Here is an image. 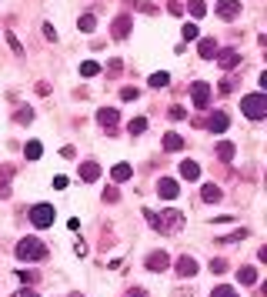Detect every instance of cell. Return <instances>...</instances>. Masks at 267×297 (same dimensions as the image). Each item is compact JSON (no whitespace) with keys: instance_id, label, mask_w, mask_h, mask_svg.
Masks as SVG:
<instances>
[{"instance_id":"12","label":"cell","mask_w":267,"mask_h":297,"mask_svg":"<svg viewBox=\"0 0 267 297\" xmlns=\"http://www.w3.org/2000/svg\"><path fill=\"white\" fill-rule=\"evenodd\" d=\"M177 274H180V277H194V274H197V261H194V257H180V261H177Z\"/></svg>"},{"instance_id":"15","label":"cell","mask_w":267,"mask_h":297,"mask_svg":"<svg viewBox=\"0 0 267 297\" xmlns=\"http://www.w3.org/2000/svg\"><path fill=\"white\" fill-rule=\"evenodd\" d=\"M197 54H201L204 60H211V57L217 54V41H214V37H204V41H201V47H197Z\"/></svg>"},{"instance_id":"10","label":"cell","mask_w":267,"mask_h":297,"mask_svg":"<svg viewBox=\"0 0 267 297\" xmlns=\"http://www.w3.org/2000/svg\"><path fill=\"white\" fill-rule=\"evenodd\" d=\"M157 194H161L164 201H174L180 194V187H177V180H170V177H161V184H157Z\"/></svg>"},{"instance_id":"40","label":"cell","mask_w":267,"mask_h":297,"mask_svg":"<svg viewBox=\"0 0 267 297\" xmlns=\"http://www.w3.org/2000/svg\"><path fill=\"white\" fill-rule=\"evenodd\" d=\"M124 297H147V294H144V290H127Z\"/></svg>"},{"instance_id":"26","label":"cell","mask_w":267,"mask_h":297,"mask_svg":"<svg viewBox=\"0 0 267 297\" xmlns=\"http://www.w3.org/2000/svg\"><path fill=\"white\" fill-rule=\"evenodd\" d=\"M127 130H130V134H144V130H147V121H144V117H134V121L127 124Z\"/></svg>"},{"instance_id":"21","label":"cell","mask_w":267,"mask_h":297,"mask_svg":"<svg viewBox=\"0 0 267 297\" xmlns=\"http://www.w3.org/2000/svg\"><path fill=\"white\" fill-rule=\"evenodd\" d=\"M77 27H81L84 33H90V30H94V27H97V17H94V14H84L81 20H77Z\"/></svg>"},{"instance_id":"22","label":"cell","mask_w":267,"mask_h":297,"mask_svg":"<svg viewBox=\"0 0 267 297\" xmlns=\"http://www.w3.org/2000/svg\"><path fill=\"white\" fill-rule=\"evenodd\" d=\"M217 157H220V161H234V144H227V140H224V144H217Z\"/></svg>"},{"instance_id":"37","label":"cell","mask_w":267,"mask_h":297,"mask_svg":"<svg viewBox=\"0 0 267 297\" xmlns=\"http://www.w3.org/2000/svg\"><path fill=\"white\" fill-rule=\"evenodd\" d=\"M54 187H57V191H64V187H67V177L57 174V177H54Z\"/></svg>"},{"instance_id":"24","label":"cell","mask_w":267,"mask_h":297,"mask_svg":"<svg viewBox=\"0 0 267 297\" xmlns=\"http://www.w3.org/2000/svg\"><path fill=\"white\" fill-rule=\"evenodd\" d=\"M97 70H100V67L94 64V60H84V64H81V77H97Z\"/></svg>"},{"instance_id":"8","label":"cell","mask_w":267,"mask_h":297,"mask_svg":"<svg viewBox=\"0 0 267 297\" xmlns=\"http://www.w3.org/2000/svg\"><path fill=\"white\" fill-rule=\"evenodd\" d=\"M214 14L224 17V20H234V17H241V4H237V0H220Z\"/></svg>"},{"instance_id":"31","label":"cell","mask_w":267,"mask_h":297,"mask_svg":"<svg viewBox=\"0 0 267 297\" xmlns=\"http://www.w3.org/2000/svg\"><path fill=\"white\" fill-rule=\"evenodd\" d=\"M10 174H14V164H4V167H0V187L10 180Z\"/></svg>"},{"instance_id":"30","label":"cell","mask_w":267,"mask_h":297,"mask_svg":"<svg viewBox=\"0 0 267 297\" xmlns=\"http://www.w3.org/2000/svg\"><path fill=\"white\" fill-rule=\"evenodd\" d=\"M137 97H140L137 87H124V90H121V100H137Z\"/></svg>"},{"instance_id":"17","label":"cell","mask_w":267,"mask_h":297,"mask_svg":"<svg viewBox=\"0 0 267 297\" xmlns=\"http://www.w3.org/2000/svg\"><path fill=\"white\" fill-rule=\"evenodd\" d=\"M130 174H134V170H130V164H117V167L110 170V177L117 180V184H127V180H130Z\"/></svg>"},{"instance_id":"16","label":"cell","mask_w":267,"mask_h":297,"mask_svg":"<svg viewBox=\"0 0 267 297\" xmlns=\"http://www.w3.org/2000/svg\"><path fill=\"white\" fill-rule=\"evenodd\" d=\"M164 151H184V137L180 134H164Z\"/></svg>"},{"instance_id":"32","label":"cell","mask_w":267,"mask_h":297,"mask_svg":"<svg viewBox=\"0 0 267 297\" xmlns=\"http://www.w3.org/2000/svg\"><path fill=\"white\" fill-rule=\"evenodd\" d=\"M180 33H184V41H194V37H197V27L194 24H184V30H180Z\"/></svg>"},{"instance_id":"36","label":"cell","mask_w":267,"mask_h":297,"mask_svg":"<svg viewBox=\"0 0 267 297\" xmlns=\"http://www.w3.org/2000/svg\"><path fill=\"white\" fill-rule=\"evenodd\" d=\"M7 44H10V47H14V54H20V50H24V47H20V44H17V37H14V33H7Z\"/></svg>"},{"instance_id":"6","label":"cell","mask_w":267,"mask_h":297,"mask_svg":"<svg viewBox=\"0 0 267 297\" xmlns=\"http://www.w3.org/2000/svg\"><path fill=\"white\" fill-rule=\"evenodd\" d=\"M197 127H207V130H214V134H224L231 124H227V114H224V110H217V114H211L207 121H197Z\"/></svg>"},{"instance_id":"33","label":"cell","mask_w":267,"mask_h":297,"mask_svg":"<svg viewBox=\"0 0 267 297\" xmlns=\"http://www.w3.org/2000/svg\"><path fill=\"white\" fill-rule=\"evenodd\" d=\"M211 271L214 274H224L227 271V261H220V257H217V261H211Z\"/></svg>"},{"instance_id":"38","label":"cell","mask_w":267,"mask_h":297,"mask_svg":"<svg viewBox=\"0 0 267 297\" xmlns=\"http://www.w3.org/2000/svg\"><path fill=\"white\" fill-rule=\"evenodd\" d=\"M20 281H24V284H33V281H37V274H33V271L27 274V271H24V274H20Z\"/></svg>"},{"instance_id":"20","label":"cell","mask_w":267,"mask_h":297,"mask_svg":"<svg viewBox=\"0 0 267 297\" xmlns=\"http://www.w3.org/2000/svg\"><path fill=\"white\" fill-rule=\"evenodd\" d=\"M237 281L241 284H254L257 281V271H254V267H241V271H237Z\"/></svg>"},{"instance_id":"1","label":"cell","mask_w":267,"mask_h":297,"mask_svg":"<svg viewBox=\"0 0 267 297\" xmlns=\"http://www.w3.org/2000/svg\"><path fill=\"white\" fill-rule=\"evenodd\" d=\"M144 217L150 220L154 231H164V234H180V227H184V214H180V210H164V214L144 210Z\"/></svg>"},{"instance_id":"19","label":"cell","mask_w":267,"mask_h":297,"mask_svg":"<svg viewBox=\"0 0 267 297\" xmlns=\"http://www.w3.org/2000/svg\"><path fill=\"white\" fill-rule=\"evenodd\" d=\"M201 197H204V201H207V204H217V201H220V187L207 184V187H204V191H201Z\"/></svg>"},{"instance_id":"2","label":"cell","mask_w":267,"mask_h":297,"mask_svg":"<svg viewBox=\"0 0 267 297\" xmlns=\"http://www.w3.org/2000/svg\"><path fill=\"white\" fill-rule=\"evenodd\" d=\"M17 257H20V261H27V264H37V261H44V257H47V247H44L37 237H24V241L17 244Z\"/></svg>"},{"instance_id":"14","label":"cell","mask_w":267,"mask_h":297,"mask_svg":"<svg viewBox=\"0 0 267 297\" xmlns=\"http://www.w3.org/2000/svg\"><path fill=\"white\" fill-rule=\"evenodd\" d=\"M217 57V64L224 67V70H234V64H237V50H220V54H214Z\"/></svg>"},{"instance_id":"25","label":"cell","mask_w":267,"mask_h":297,"mask_svg":"<svg viewBox=\"0 0 267 297\" xmlns=\"http://www.w3.org/2000/svg\"><path fill=\"white\" fill-rule=\"evenodd\" d=\"M187 10H190V17H204L207 4H204V0H190V4H187Z\"/></svg>"},{"instance_id":"7","label":"cell","mask_w":267,"mask_h":297,"mask_svg":"<svg viewBox=\"0 0 267 297\" xmlns=\"http://www.w3.org/2000/svg\"><path fill=\"white\" fill-rule=\"evenodd\" d=\"M97 121H100V127H104L107 134H113V130H117V121H121V114L113 110V107H100V110H97Z\"/></svg>"},{"instance_id":"9","label":"cell","mask_w":267,"mask_h":297,"mask_svg":"<svg viewBox=\"0 0 267 297\" xmlns=\"http://www.w3.org/2000/svg\"><path fill=\"white\" fill-rule=\"evenodd\" d=\"M130 24H134V17L121 14V17H117V20H113L110 33H113V37H117V41H124V37H127V33H130Z\"/></svg>"},{"instance_id":"35","label":"cell","mask_w":267,"mask_h":297,"mask_svg":"<svg viewBox=\"0 0 267 297\" xmlns=\"http://www.w3.org/2000/svg\"><path fill=\"white\" fill-rule=\"evenodd\" d=\"M107 73H110V77H117V73H121V60H110V64H107Z\"/></svg>"},{"instance_id":"41","label":"cell","mask_w":267,"mask_h":297,"mask_svg":"<svg viewBox=\"0 0 267 297\" xmlns=\"http://www.w3.org/2000/svg\"><path fill=\"white\" fill-rule=\"evenodd\" d=\"M14 297H37V294H33V290H17Z\"/></svg>"},{"instance_id":"4","label":"cell","mask_w":267,"mask_h":297,"mask_svg":"<svg viewBox=\"0 0 267 297\" xmlns=\"http://www.w3.org/2000/svg\"><path fill=\"white\" fill-rule=\"evenodd\" d=\"M190 100H194L197 110H207V107H211V84L197 81L194 87H190Z\"/></svg>"},{"instance_id":"11","label":"cell","mask_w":267,"mask_h":297,"mask_svg":"<svg viewBox=\"0 0 267 297\" xmlns=\"http://www.w3.org/2000/svg\"><path fill=\"white\" fill-rule=\"evenodd\" d=\"M170 267V257L164 250H154V254L147 257V271H167Z\"/></svg>"},{"instance_id":"39","label":"cell","mask_w":267,"mask_h":297,"mask_svg":"<svg viewBox=\"0 0 267 297\" xmlns=\"http://www.w3.org/2000/svg\"><path fill=\"white\" fill-rule=\"evenodd\" d=\"M44 37H47V41H57V30H54V27L47 24V27H44Z\"/></svg>"},{"instance_id":"23","label":"cell","mask_w":267,"mask_h":297,"mask_svg":"<svg viewBox=\"0 0 267 297\" xmlns=\"http://www.w3.org/2000/svg\"><path fill=\"white\" fill-rule=\"evenodd\" d=\"M24 154H27V157H30V161H37V157H41V154H44V147H41V140H30V144H27V147H24Z\"/></svg>"},{"instance_id":"28","label":"cell","mask_w":267,"mask_h":297,"mask_svg":"<svg viewBox=\"0 0 267 297\" xmlns=\"http://www.w3.org/2000/svg\"><path fill=\"white\" fill-rule=\"evenodd\" d=\"M167 84H170V77H167V73H150V87H167Z\"/></svg>"},{"instance_id":"29","label":"cell","mask_w":267,"mask_h":297,"mask_svg":"<svg viewBox=\"0 0 267 297\" xmlns=\"http://www.w3.org/2000/svg\"><path fill=\"white\" fill-rule=\"evenodd\" d=\"M14 121H17V124H30V121H33V110H30V107H27V110H17Z\"/></svg>"},{"instance_id":"3","label":"cell","mask_w":267,"mask_h":297,"mask_svg":"<svg viewBox=\"0 0 267 297\" xmlns=\"http://www.w3.org/2000/svg\"><path fill=\"white\" fill-rule=\"evenodd\" d=\"M241 110H244V117L260 121V117L267 114V97H264V94H247V97H241Z\"/></svg>"},{"instance_id":"34","label":"cell","mask_w":267,"mask_h":297,"mask_svg":"<svg viewBox=\"0 0 267 297\" xmlns=\"http://www.w3.org/2000/svg\"><path fill=\"white\" fill-rule=\"evenodd\" d=\"M117 197H121V194H117V187H107V191H104V201H117Z\"/></svg>"},{"instance_id":"27","label":"cell","mask_w":267,"mask_h":297,"mask_svg":"<svg viewBox=\"0 0 267 297\" xmlns=\"http://www.w3.org/2000/svg\"><path fill=\"white\" fill-rule=\"evenodd\" d=\"M211 297H237V290L231 287V284H220V287H214Z\"/></svg>"},{"instance_id":"18","label":"cell","mask_w":267,"mask_h":297,"mask_svg":"<svg viewBox=\"0 0 267 297\" xmlns=\"http://www.w3.org/2000/svg\"><path fill=\"white\" fill-rule=\"evenodd\" d=\"M180 177H187V180H197V177H201V167H197L194 161H184V164H180Z\"/></svg>"},{"instance_id":"5","label":"cell","mask_w":267,"mask_h":297,"mask_svg":"<svg viewBox=\"0 0 267 297\" xmlns=\"http://www.w3.org/2000/svg\"><path fill=\"white\" fill-rule=\"evenodd\" d=\"M30 220H33V227H50L54 224V207L50 204H37L30 210Z\"/></svg>"},{"instance_id":"13","label":"cell","mask_w":267,"mask_h":297,"mask_svg":"<svg viewBox=\"0 0 267 297\" xmlns=\"http://www.w3.org/2000/svg\"><path fill=\"white\" fill-rule=\"evenodd\" d=\"M97 177H100V167H97V164H94V161L81 164V180H87V184H94Z\"/></svg>"}]
</instances>
